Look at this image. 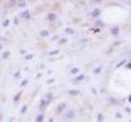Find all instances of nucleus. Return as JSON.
Here are the masks:
<instances>
[{
  "label": "nucleus",
  "instance_id": "1",
  "mask_svg": "<svg viewBox=\"0 0 131 122\" xmlns=\"http://www.w3.org/2000/svg\"><path fill=\"white\" fill-rule=\"evenodd\" d=\"M17 4H18L19 7H24L26 5V1L25 0H18L17 1Z\"/></svg>",
  "mask_w": 131,
  "mask_h": 122
},
{
  "label": "nucleus",
  "instance_id": "2",
  "mask_svg": "<svg viewBox=\"0 0 131 122\" xmlns=\"http://www.w3.org/2000/svg\"><path fill=\"white\" fill-rule=\"evenodd\" d=\"M100 14V9H95L92 11V16H98Z\"/></svg>",
  "mask_w": 131,
  "mask_h": 122
},
{
  "label": "nucleus",
  "instance_id": "3",
  "mask_svg": "<svg viewBox=\"0 0 131 122\" xmlns=\"http://www.w3.org/2000/svg\"><path fill=\"white\" fill-rule=\"evenodd\" d=\"M22 16L25 18V19H27V18H29V13H28V11H25V12H23V14Z\"/></svg>",
  "mask_w": 131,
  "mask_h": 122
},
{
  "label": "nucleus",
  "instance_id": "4",
  "mask_svg": "<svg viewBox=\"0 0 131 122\" xmlns=\"http://www.w3.org/2000/svg\"><path fill=\"white\" fill-rule=\"evenodd\" d=\"M40 35H41V36H48V35H49V32H48V31H41V32H40Z\"/></svg>",
  "mask_w": 131,
  "mask_h": 122
},
{
  "label": "nucleus",
  "instance_id": "5",
  "mask_svg": "<svg viewBox=\"0 0 131 122\" xmlns=\"http://www.w3.org/2000/svg\"><path fill=\"white\" fill-rule=\"evenodd\" d=\"M71 72H72L73 74H75V73H77V72H79V69H78V68H73V69L71 70Z\"/></svg>",
  "mask_w": 131,
  "mask_h": 122
},
{
  "label": "nucleus",
  "instance_id": "6",
  "mask_svg": "<svg viewBox=\"0 0 131 122\" xmlns=\"http://www.w3.org/2000/svg\"><path fill=\"white\" fill-rule=\"evenodd\" d=\"M49 18L50 19V20H54V19H56V15L51 13V14H49Z\"/></svg>",
  "mask_w": 131,
  "mask_h": 122
},
{
  "label": "nucleus",
  "instance_id": "7",
  "mask_svg": "<svg viewBox=\"0 0 131 122\" xmlns=\"http://www.w3.org/2000/svg\"><path fill=\"white\" fill-rule=\"evenodd\" d=\"M94 4H100L101 3V0H91Z\"/></svg>",
  "mask_w": 131,
  "mask_h": 122
},
{
  "label": "nucleus",
  "instance_id": "8",
  "mask_svg": "<svg viewBox=\"0 0 131 122\" xmlns=\"http://www.w3.org/2000/svg\"><path fill=\"white\" fill-rule=\"evenodd\" d=\"M58 52H59V51H53V52H50V53H49V54H57V53H58Z\"/></svg>",
  "mask_w": 131,
  "mask_h": 122
}]
</instances>
